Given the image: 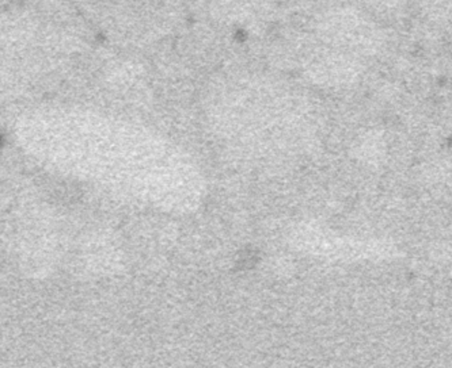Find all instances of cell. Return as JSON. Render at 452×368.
<instances>
[{
  "instance_id": "cell-1",
  "label": "cell",
  "mask_w": 452,
  "mask_h": 368,
  "mask_svg": "<svg viewBox=\"0 0 452 368\" xmlns=\"http://www.w3.org/2000/svg\"><path fill=\"white\" fill-rule=\"evenodd\" d=\"M2 142H3V138H2V135H0V146H2Z\"/></svg>"
}]
</instances>
